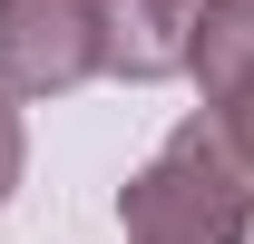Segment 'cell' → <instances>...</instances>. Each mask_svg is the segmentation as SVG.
<instances>
[{
	"mask_svg": "<svg viewBox=\"0 0 254 244\" xmlns=\"http://www.w3.org/2000/svg\"><path fill=\"white\" fill-rule=\"evenodd\" d=\"M127 244H245L254 235V166L225 147L215 118H186L118 195Z\"/></svg>",
	"mask_w": 254,
	"mask_h": 244,
	"instance_id": "obj_1",
	"label": "cell"
},
{
	"mask_svg": "<svg viewBox=\"0 0 254 244\" xmlns=\"http://www.w3.org/2000/svg\"><path fill=\"white\" fill-rule=\"evenodd\" d=\"M98 78V0H0V88L59 98Z\"/></svg>",
	"mask_w": 254,
	"mask_h": 244,
	"instance_id": "obj_2",
	"label": "cell"
},
{
	"mask_svg": "<svg viewBox=\"0 0 254 244\" xmlns=\"http://www.w3.org/2000/svg\"><path fill=\"white\" fill-rule=\"evenodd\" d=\"M98 68L137 88L195 68V0H98Z\"/></svg>",
	"mask_w": 254,
	"mask_h": 244,
	"instance_id": "obj_3",
	"label": "cell"
},
{
	"mask_svg": "<svg viewBox=\"0 0 254 244\" xmlns=\"http://www.w3.org/2000/svg\"><path fill=\"white\" fill-rule=\"evenodd\" d=\"M195 78H205V98L254 78V0H205L195 10Z\"/></svg>",
	"mask_w": 254,
	"mask_h": 244,
	"instance_id": "obj_4",
	"label": "cell"
},
{
	"mask_svg": "<svg viewBox=\"0 0 254 244\" xmlns=\"http://www.w3.org/2000/svg\"><path fill=\"white\" fill-rule=\"evenodd\" d=\"M205 118H215V127H225V147H235V156L254 166V78H235V88H225L215 108H205Z\"/></svg>",
	"mask_w": 254,
	"mask_h": 244,
	"instance_id": "obj_5",
	"label": "cell"
},
{
	"mask_svg": "<svg viewBox=\"0 0 254 244\" xmlns=\"http://www.w3.org/2000/svg\"><path fill=\"white\" fill-rule=\"evenodd\" d=\"M20 108H10V98H0V205H10V185H20Z\"/></svg>",
	"mask_w": 254,
	"mask_h": 244,
	"instance_id": "obj_6",
	"label": "cell"
}]
</instances>
